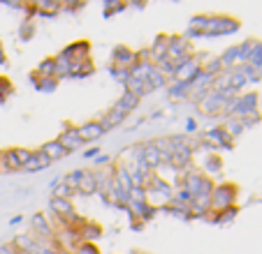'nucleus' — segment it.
<instances>
[{"mask_svg": "<svg viewBox=\"0 0 262 254\" xmlns=\"http://www.w3.org/2000/svg\"><path fill=\"white\" fill-rule=\"evenodd\" d=\"M239 30V21L232 16H207V28L204 37H221V35H232Z\"/></svg>", "mask_w": 262, "mask_h": 254, "instance_id": "f257e3e1", "label": "nucleus"}, {"mask_svg": "<svg viewBox=\"0 0 262 254\" xmlns=\"http://www.w3.org/2000/svg\"><path fill=\"white\" fill-rule=\"evenodd\" d=\"M234 199H237V187H234L232 183L213 185V190H211V210L221 213V210L234 206Z\"/></svg>", "mask_w": 262, "mask_h": 254, "instance_id": "f03ea898", "label": "nucleus"}, {"mask_svg": "<svg viewBox=\"0 0 262 254\" xmlns=\"http://www.w3.org/2000/svg\"><path fill=\"white\" fill-rule=\"evenodd\" d=\"M70 178H72L74 187H77V192L84 196H91V194H98V185H95V173L89 171V169H79V171L70 173Z\"/></svg>", "mask_w": 262, "mask_h": 254, "instance_id": "7ed1b4c3", "label": "nucleus"}, {"mask_svg": "<svg viewBox=\"0 0 262 254\" xmlns=\"http://www.w3.org/2000/svg\"><path fill=\"white\" fill-rule=\"evenodd\" d=\"M58 56L65 60H70V63H81V60L91 58V44L89 42H72V44L65 46Z\"/></svg>", "mask_w": 262, "mask_h": 254, "instance_id": "20e7f679", "label": "nucleus"}, {"mask_svg": "<svg viewBox=\"0 0 262 254\" xmlns=\"http://www.w3.org/2000/svg\"><path fill=\"white\" fill-rule=\"evenodd\" d=\"M112 65H116V67H125V69H133L135 65H137L135 51L128 49L125 44H116L114 51H112Z\"/></svg>", "mask_w": 262, "mask_h": 254, "instance_id": "39448f33", "label": "nucleus"}, {"mask_svg": "<svg viewBox=\"0 0 262 254\" xmlns=\"http://www.w3.org/2000/svg\"><path fill=\"white\" fill-rule=\"evenodd\" d=\"M190 54V39L186 35H169V49H167V58H181V56Z\"/></svg>", "mask_w": 262, "mask_h": 254, "instance_id": "423d86ee", "label": "nucleus"}, {"mask_svg": "<svg viewBox=\"0 0 262 254\" xmlns=\"http://www.w3.org/2000/svg\"><path fill=\"white\" fill-rule=\"evenodd\" d=\"M56 141H58L68 153H72V150H77V148H81L79 130H77V127H72V125H65V130L58 134V139H56Z\"/></svg>", "mask_w": 262, "mask_h": 254, "instance_id": "0eeeda50", "label": "nucleus"}, {"mask_svg": "<svg viewBox=\"0 0 262 254\" xmlns=\"http://www.w3.org/2000/svg\"><path fill=\"white\" fill-rule=\"evenodd\" d=\"M167 49H169V35L160 33L158 37L154 39V44L148 46V51H151V63L158 65L160 60L167 58Z\"/></svg>", "mask_w": 262, "mask_h": 254, "instance_id": "6e6552de", "label": "nucleus"}, {"mask_svg": "<svg viewBox=\"0 0 262 254\" xmlns=\"http://www.w3.org/2000/svg\"><path fill=\"white\" fill-rule=\"evenodd\" d=\"M77 234H79L81 243H95V240L102 238V226L95 224V222L84 220L79 226H77Z\"/></svg>", "mask_w": 262, "mask_h": 254, "instance_id": "1a4fd4ad", "label": "nucleus"}, {"mask_svg": "<svg viewBox=\"0 0 262 254\" xmlns=\"http://www.w3.org/2000/svg\"><path fill=\"white\" fill-rule=\"evenodd\" d=\"M30 224H33V229H35V231H37V236H40L42 243L49 245V240H54V238H56V229L49 224V222H47V217H45V215H35Z\"/></svg>", "mask_w": 262, "mask_h": 254, "instance_id": "9d476101", "label": "nucleus"}, {"mask_svg": "<svg viewBox=\"0 0 262 254\" xmlns=\"http://www.w3.org/2000/svg\"><path fill=\"white\" fill-rule=\"evenodd\" d=\"M139 150H142V160H144V164L151 169V171L156 173V169L160 166V153H158V148L154 146V141H146V143H142L139 146Z\"/></svg>", "mask_w": 262, "mask_h": 254, "instance_id": "9b49d317", "label": "nucleus"}, {"mask_svg": "<svg viewBox=\"0 0 262 254\" xmlns=\"http://www.w3.org/2000/svg\"><path fill=\"white\" fill-rule=\"evenodd\" d=\"M79 130V139H81V143H89V141H95V139H100L104 134V130L100 127V122L98 120H89V122H84L81 127H77Z\"/></svg>", "mask_w": 262, "mask_h": 254, "instance_id": "f8f14e48", "label": "nucleus"}, {"mask_svg": "<svg viewBox=\"0 0 262 254\" xmlns=\"http://www.w3.org/2000/svg\"><path fill=\"white\" fill-rule=\"evenodd\" d=\"M51 162L49 157L45 155L42 150H33V155H30V160L24 164V169L21 171H45V169H49Z\"/></svg>", "mask_w": 262, "mask_h": 254, "instance_id": "ddd939ff", "label": "nucleus"}, {"mask_svg": "<svg viewBox=\"0 0 262 254\" xmlns=\"http://www.w3.org/2000/svg\"><path fill=\"white\" fill-rule=\"evenodd\" d=\"M74 194H77V187H74V183H72L70 176H65L63 181L54 183V196L56 199H68L70 201V196H74Z\"/></svg>", "mask_w": 262, "mask_h": 254, "instance_id": "4468645a", "label": "nucleus"}, {"mask_svg": "<svg viewBox=\"0 0 262 254\" xmlns=\"http://www.w3.org/2000/svg\"><path fill=\"white\" fill-rule=\"evenodd\" d=\"M125 118H128V116H125V113H121V111H116V109L114 107H112V111H109L107 113V116H102V118H100V127H102V130H104V132H109V130H114V127H119L121 125V122H123L125 120Z\"/></svg>", "mask_w": 262, "mask_h": 254, "instance_id": "2eb2a0df", "label": "nucleus"}, {"mask_svg": "<svg viewBox=\"0 0 262 254\" xmlns=\"http://www.w3.org/2000/svg\"><path fill=\"white\" fill-rule=\"evenodd\" d=\"M60 10H63V5L56 3V0H37V3H35V12L40 16H47V19L56 16Z\"/></svg>", "mask_w": 262, "mask_h": 254, "instance_id": "dca6fc26", "label": "nucleus"}, {"mask_svg": "<svg viewBox=\"0 0 262 254\" xmlns=\"http://www.w3.org/2000/svg\"><path fill=\"white\" fill-rule=\"evenodd\" d=\"M40 150L45 153L47 157H49V162H51V164H54V162H58V160H63V157L68 155V150H65V148L60 146V143L56 141V139H54V141H47L45 146L40 148Z\"/></svg>", "mask_w": 262, "mask_h": 254, "instance_id": "f3484780", "label": "nucleus"}, {"mask_svg": "<svg viewBox=\"0 0 262 254\" xmlns=\"http://www.w3.org/2000/svg\"><path fill=\"white\" fill-rule=\"evenodd\" d=\"M137 104H139V97H135L133 93H123V95H121V99H116V102H114V109L128 116L130 111H135V109H137Z\"/></svg>", "mask_w": 262, "mask_h": 254, "instance_id": "a211bd4d", "label": "nucleus"}, {"mask_svg": "<svg viewBox=\"0 0 262 254\" xmlns=\"http://www.w3.org/2000/svg\"><path fill=\"white\" fill-rule=\"evenodd\" d=\"M123 86H125V93H133L135 97H139V99H142L144 95H148L146 81H139V79H135V77H128V81H125Z\"/></svg>", "mask_w": 262, "mask_h": 254, "instance_id": "6ab92c4d", "label": "nucleus"}, {"mask_svg": "<svg viewBox=\"0 0 262 254\" xmlns=\"http://www.w3.org/2000/svg\"><path fill=\"white\" fill-rule=\"evenodd\" d=\"M30 81H33L35 90H40V93H54V90L58 88V79H42V77H37V74H33Z\"/></svg>", "mask_w": 262, "mask_h": 254, "instance_id": "aec40b11", "label": "nucleus"}, {"mask_svg": "<svg viewBox=\"0 0 262 254\" xmlns=\"http://www.w3.org/2000/svg\"><path fill=\"white\" fill-rule=\"evenodd\" d=\"M221 164H223V162H221V157H218L216 153H207L200 171H202L204 176H207V173H218V171H221Z\"/></svg>", "mask_w": 262, "mask_h": 254, "instance_id": "412c9836", "label": "nucleus"}, {"mask_svg": "<svg viewBox=\"0 0 262 254\" xmlns=\"http://www.w3.org/2000/svg\"><path fill=\"white\" fill-rule=\"evenodd\" d=\"M169 97H174V99H188L190 97V83L172 81V83H169Z\"/></svg>", "mask_w": 262, "mask_h": 254, "instance_id": "4be33fe9", "label": "nucleus"}, {"mask_svg": "<svg viewBox=\"0 0 262 254\" xmlns=\"http://www.w3.org/2000/svg\"><path fill=\"white\" fill-rule=\"evenodd\" d=\"M3 164H5V171H21V162H19V157H16L14 148L3 150Z\"/></svg>", "mask_w": 262, "mask_h": 254, "instance_id": "5701e85b", "label": "nucleus"}, {"mask_svg": "<svg viewBox=\"0 0 262 254\" xmlns=\"http://www.w3.org/2000/svg\"><path fill=\"white\" fill-rule=\"evenodd\" d=\"M54 63H56V69H54V79H65V77H70L72 74V63L70 60H65V58H60V56H56L54 58Z\"/></svg>", "mask_w": 262, "mask_h": 254, "instance_id": "b1692460", "label": "nucleus"}, {"mask_svg": "<svg viewBox=\"0 0 262 254\" xmlns=\"http://www.w3.org/2000/svg\"><path fill=\"white\" fill-rule=\"evenodd\" d=\"M93 72H95V67H93V63H91V58H89V60H81V63H72V74H70V77L84 79V77H91Z\"/></svg>", "mask_w": 262, "mask_h": 254, "instance_id": "393cba45", "label": "nucleus"}, {"mask_svg": "<svg viewBox=\"0 0 262 254\" xmlns=\"http://www.w3.org/2000/svg\"><path fill=\"white\" fill-rule=\"evenodd\" d=\"M237 215H239V208H237V206H230V208L216 213V215H213V222H216V224H230V222H232Z\"/></svg>", "mask_w": 262, "mask_h": 254, "instance_id": "a878e982", "label": "nucleus"}, {"mask_svg": "<svg viewBox=\"0 0 262 254\" xmlns=\"http://www.w3.org/2000/svg\"><path fill=\"white\" fill-rule=\"evenodd\" d=\"M154 67H156V65H151V63H137L133 69H130V77L139 79V81H146L148 74L154 72Z\"/></svg>", "mask_w": 262, "mask_h": 254, "instance_id": "bb28decb", "label": "nucleus"}, {"mask_svg": "<svg viewBox=\"0 0 262 254\" xmlns=\"http://www.w3.org/2000/svg\"><path fill=\"white\" fill-rule=\"evenodd\" d=\"M202 72L209 74V77H218V74L225 72V69H223V65H221V60L218 58H207L202 63Z\"/></svg>", "mask_w": 262, "mask_h": 254, "instance_id": "cd10ccee", "label": "nucleus"}, {"mask_svg": "<svg viewBox=\"0 0 262 254\" xmlns=\"http://www.w3.org/2000/svg\"><path fill=\"white\" fill-rule=\"evenodd\" d=\"M54 69H56V63H54V58H45L40 65H37V77H42V79H54Z\"/></svg>", "mask_w": 262, "mask_h": 254, "instance_id": "c85d7f7f", "label": "nucleus"}, {"mask_svg": "<svg viewBox=\"0 0 262 254\" xmlns=\"http://www.w3.org/2000/svg\"><path fill=\"white\" fill-rule=\"evenodd\" d=\"M246 65L262 69V42H255V46H253V51H251V56H248V63Z\"/></svg>", "mask_w": 262, "mask_h": 254, "instance_id": "c756f323", "label": "nucleus"}, {"mask_svg": "<svg viewBox=\"0 0 262 254\" xmlns=\"http://www.w3.org/2000/svg\"><path fill=\"white\" fill-rule=\"evenodd\" d=\"M12 93H14V86L10 83V79H7V77H0V104L5 102V99L10 97Z\"/></svg>", "mask_w": 262, "mask_h": 254, "instance_id": "7c9ffc66", "label": "nucleus"}, {"mask_svg": "<svg viewBox=\"0 0 262 254\" xmlns=\"http://www.w3.org/2000/svg\"><path fill=\"white\" fill-rule=\"evenodd\" d=\"M112 77L116 79V81H121V83H125L128 81V77H130V69H125V67H116V65H112Z\"/></svg>", "mask_w": 262, "mask_h": 254, "instance_id": "2f4dec72", "label": "nucleus"}, {"mask_svg": "<svg viewBox=\"0 0 262 254\" xmlns=\"http://www.w3.org/2000/svg\"><path fill=\"white\" fill-rule=\"evenodd\" d=\"M33 33H35V26H33V21H24V26H21V30H19L21 39H24V42H28V39L33 37Z\"/></svg>", "mask_w": 262, "mask_h": 254, "instance_id": "473e14b6", "label": "nucleus"}, {"mask_svg": "<svg viewBox=\"0 0 262 254\" xmlns=\"http://www.w3.org/2000/svg\"><path fill=\"white\" fill-rule=\"evenodd\" d=\"M121 10H125L123 3H116V0H107L104 3V16H109L112 12H121Z\"/></svg>", "mask_w": 262, "mask_h": 254, "instance_id": "72a5a7b5", "label": "nucleus"}, {"mask_svg": "<svg viewBox=\"0 0 262 254\" xmlns=\"http://www.w3.org/2000/svg\"><path fill=\"white\" fill-rule=\"evenodd\" d=\"M74 254H100V249H98V245L95 243H81Z\"/></svg>", "mask_w": 262, "mask_h": 254, "instance_id": "f704fd0d", "label": "nucleus"}, {"mask_svg": "<svg viewBox=\"0 0 262 254\" xmlns=\"http://www.w3.org/2000/svg\"><path fill=\"white\" fill-rule=\"evenodd\" d=\"M14 153H16V157H19V162H21V169H24V164L30 160L33 150H28V148H14Z\"/></svg>", "mask_w": 262, "mask_h": 254, "instance_id": "c9c22d12", "label": "nucleus"}, {"mask_svg": "<svg viewBox=\"0 0 262 254\" xmlns=\"http://www.w3.org/2000/svg\"><path fill=\"white\" fill-rule=\"evenodd\" d=\"M0 254H19V249L12 243H7V245H0Z\"/></svg>", "mask_w": 262, "mask_h": 254, "instance_id": "e433bc0d", "label": "nucleus"}, {"mask_svg": "<svg viewBox=\"0 0 262 254\" xmlns=\"http://www.w3.org/2000/svg\"><path fill=\"white\" fill-rule=\"evenodd\" d=\"M0 65H3V67L7 65V58H5V46H3V42H0Z\"/></svg>", "mask_w": 262, "mask_h": 254, "instance_id": "4c0bfd02", "label": "nucleus"}, {"mask_svg": "<svg viewBox=\"0 0 262 254\" xmlns=\"http://www.w3.org/2000/svg\"><path fill=\"white\" fill-rule=\"evenodd\" d=\"M186 127H188V132H195V120H193V118L186 122Z\"/></svg>", "mask_w": 262, "mask_h": 254, "instance_id": "58836bf2", "label": "nucleus"}, {"mask_svg": "<svg viewBox=\"0 0 262 254\" xmlns=\"http://www.w3.org/2000/svg\"><path fill=\"white\" fill-rule=\"evenodd\" d=\"M0 171H5V164H3V150H0Z\"/></svg>", "mask_w": 262, "mask_h": 254, "instance_id": "ea45409f", "label": "nucleus"}, {"mask_svg": "<svg viewBox=\"0 0 262 254\" xmlns=\"http://www.w3.org/2000/svg\"><path fill=\"white\" fill-rule=\"evenodd\" d=\"M58 254H72L70 249H58Z\"/></svg>", "mask_w": 262, "mask_h": 254, "instance_id": "a19ab883", "label": "nucleus"}]
</instances>
